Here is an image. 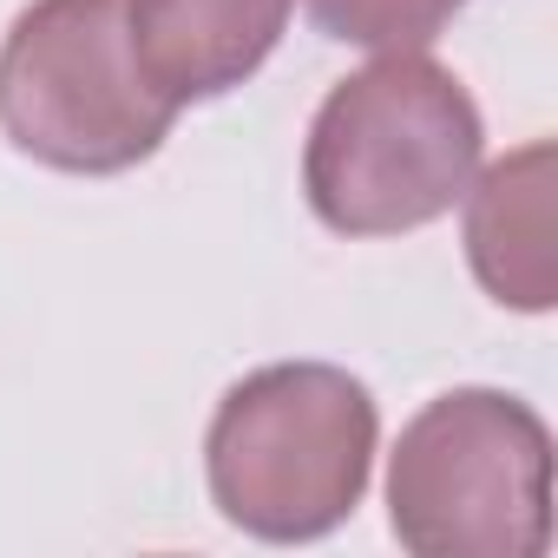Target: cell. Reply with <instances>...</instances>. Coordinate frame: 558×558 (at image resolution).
Masks as SVG:
<instances>
[{
  "label": "cell",
  "instance_id": "6da1fadb",
  "mask_svg": "<svg viewBox=\"0 0 558 558\" xmlns=\"http://www.w3.org/2000/svg\"><path fill=\"white\" fill-rule=\"evenodd\" d=\"M486 151V119L453 66L381 53L310 119L303 197L336 236H408L447 217Z\"/></svg>",
  "mask_w": 558,
  "mask_h": 558
},
{
  "label": "cell",
  "instance_id": "7a4b0ae2",
  "mask_svg": "<svg viewBox=\"0 0 558 558\" xmlns=\"http://www.w3.org/2000/svg\"><path fill=\"white\" fill-rule=\"evenodd\" d=\"M381 408L336 362H269L223 388L204 434L217 512L263 545L329 538L368 493Z\"/></svg>",
  "mask_w": 558,
  "mask_h": 558
},
{
  "label": "cell",
  "instance_id": "3957f363",
  "mask_svg": "<svg viewBox=\"0 0 558 558\" xmlns=\"http://www.w3.org/2000/svg\"><path fill=\"white\" fill-rule=\"evenodd\" d=\"M388 525L414 558H538L551 545V427L506 388L434 395L388 453Z\"/></svg>",
  "mask_w": 558,
  "mask_h": 558
},
{
  "label": "cell",
  "instance_id": "277c9868",
  "mask_svg": "<svg viewBox=\"0 0 558 558\" xmlns=\"http://www.w3.org/2000/svg\"><path fill=\"white\" fill-rule=\"evenodd\" d=\"M178 112L132 47L125 0H27L0 40V132L47 171H132L171 138Z\"/></svg>",
  "mask_w": 558,
  "mask_h": 558
},
{
  "label": "cell",
  "instance_id": "5b68a950",
  "mask_svg": "<svg viewBox=\"0 0 558 558\" xmlns=\"http://www.w3.org/2000/svg\"><path fill=\"white\" fill-rule=\"evenodd\" d=\"M296 0H125L132 47L178 106L236 93L283 40Z\"/></svg>",
  "mask_w": 558,
  "mask_h": 558
},
{
  "label": "cell",
  "instance_id": "8992f818",
  "mask_svg": "<svg viewBox=\"0 0 558 558\" xmlns=\"http://www.w3.org/2000/svg\"><path fill=\"white\" fill-rule=\"evenodd\" d=\"M466 263L499 310L545 316L558 296L551 269V138L506 151L466 184Z\"/></svg>",
  "mask_w": 558,
  "mask_h": 558
},
{
  "label": "cell",
  "instance_id": "52a82bcc",
  "mask_svg": "<svg viewBox=\"0 0 558 558\" xmlns=\"http://www.w3.org/2000/svg\"><path fill=\"white\" fill-rule=\"evenodd\" d=\"M466 0H310V21L342 40V47H375V53H414L440 40V27Z\"/></svg>",
  "mask_w": 558,
  "mask_h": 558
}]
</instances>
